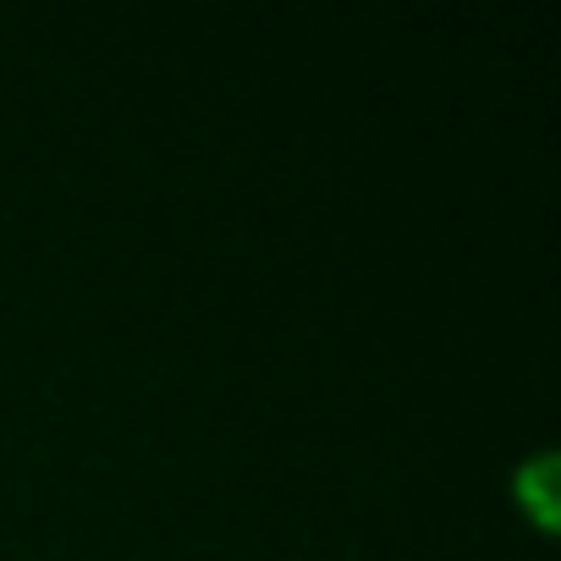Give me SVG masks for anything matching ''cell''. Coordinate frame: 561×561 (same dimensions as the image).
Masks as SVG:
<instances>
[]
</instances>
